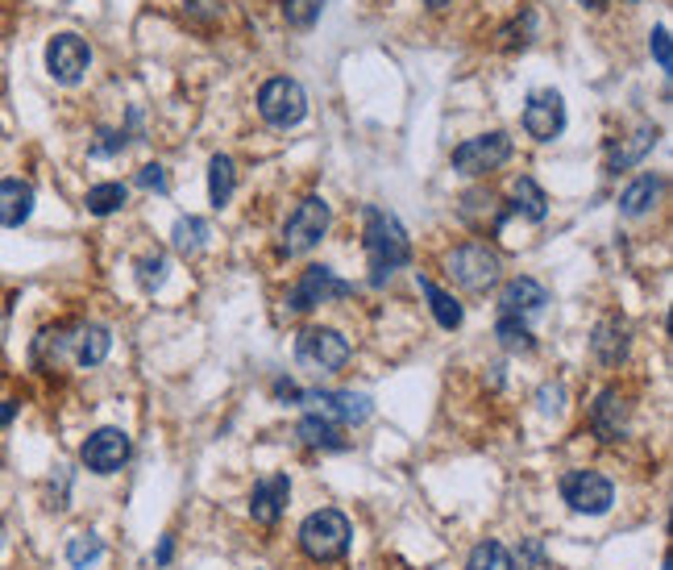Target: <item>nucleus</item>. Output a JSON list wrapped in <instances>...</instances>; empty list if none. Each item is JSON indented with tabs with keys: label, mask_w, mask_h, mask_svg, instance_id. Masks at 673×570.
I'll list each match as a JSON object with an SVG mask.
<instances>
[{
	"label": "nucleus",
	"mask_w": 673,
	"mask_h": 570,
	"mask_svg": "<svg viewBox=\"0 0 673 570\" xmlns=\"http://www.w3.org/2000/svg\"><path fill=\"white\" fill-rule=\"evenodd\" d=\"M362 221H366V233H362V238H366V259H371V284L383 287L399 266L411 263V238H408V229H404V221H399L391 209L366 205Z\"/></svg>",
	"instance_id": "1"
},
{
	"label": "nucleus",
	"mask_w": 673,
	"mask_h": 570,
	"mask_svg": "<svg viewBox=\"0 0 673 570\" xmlns=\"http://www.w3.org/2000/svg\"><path fill=\"white\" fill-rule=\"evenodd\" d=\"M350 541H354V525H350V516L336 513V508H317V513L304 516V525H299V550L308 553L312 562L345 558Z\"/></svg>",
	"instance_id": "2"
},
{
	"label": "nucleus",
	"mask_w": 673,
	"mask_h": 570,
	"mask_svg": "<svg viewBox=\"0 0 673 570\" xmlns=\"http://www.w3.org/2000/svg\"><path fill=\"white\" fill-rule=\"evenodd\" d=\"M445 271L457 287H466V292H486V287L499 284L504 259L486 246V242H466V246H457L445 259Z\"/></svg>",
	"instance_id": "3"
},
{
	"label": "nucleus",
	"mask_w": 673,
	"mask_h": 570,
	"mask_svg": "<svg viewBox=\"0 0 673 570\" xmlns=\"http://www.w3.org/2000/svg\"><path fill=\"white\" fill-rule=\"evenodd\" d=\"M350 342L336 333V329H324V325H308L296 338V362L304 371H317V375H336L345 362H350Z\"/></svg>",
	"instance_id": "4"
},
{
	"label": "nucleus",
	"mask_w": 673,
	"mask_h": 570,
	"mask_svg": "<svg viewBox=\"0 0 673 570\" xmlns=\"http://www.w3.org/2000/svg\"><path fill=\"white\" fill-rule=\"evenodd\" d=\"M329 200L324 196H308L299 200V209L283 221V254H308L312 246H320V238L329 233Z\"/></svg>",
	"instance_id": "5"
},
{
	"label": "nucleus",
	"mask_w": 673,
	"mask_h": 570,
	"mask_svg": "<svg viewBox=\"0 0 673 570\" xmlns=\"http://www.w3.org/2000/svg\"><path fill=\"white\" fill-rule=\"evenodd\" d=\"M258 113L266 125H275V130H291V125H299V121L308 117V92L299 88L296 79H287V76L266 79L262 92H258Z\"/></svg>",
	"instance_id": "6"
},
{
	"label": "nucleus",
	"mask_w": 673,
	"mask_h": 570,
	"mask_svg": "<svg viewBox=\"0 0 673 570\" xmlns=\"http://www.w3.org/2000/svg\"><path fill=\"white\" fill-rule=\"evenodd\" d=\"M345 296H354V284L341 279L333 266H308L296 279V287L287 292V308L291 313H312V308L345 300Z\"/></svg>",
	"instance_id": "7"
},
{
	"label": "nucleus",
	"mask_w": 673,
	"mask_h": 570,
	"mask_svg": "<svg viewBox=\"0 0 673 570\" xmlns=\"http://www.w3.org/2000/svg\"><path fill=\"white\" fill-rule=\"evenodd\" d=\"M561 500L582 516H607L616 504V487L598 471H570L561 479Z\"/></svg>",
	"instance_id": "8"
},
{
	"label": "nucleus",
	"mask_w": 673,
	"mask_h": 570,
	"mask_svg": "<svg viewBox=\"0 0 673 570\" xmlns=\"http://www.w3.org/2000/svg\"><path fill=\"white\" fill-rule=\"evenodd\" d=\"M507 158H511V138H507L504 130H490V133H478V138L462 142V146L453 151V167L462 175H490V172H499Z\"/></svg>",
	"instance_id": "9"
},
{
	"label": "nucleus",
	"mask_w": 673,
	"mask_h": 570,
	"mask_svg": "<svg viewBox=\"0 0 673 570\" xmlns=\"http://www.w3.org/2000/svg\"><path fill=\"white\" fill-rule=\"evenodd\" d=\"M130 434L117 429V425H104L96 429L92 438L79 446V462L92 471V475H117L125 462H130Z\"/></svg>",
	"instance_id": "10"
},
{
	"label": "nucleus",
	"mask_w": 673,
	"mask_h": 570,
	"mask_svg": "<svg viewBox=\"0 0 673 570\" xmlns=\"http://www.w3.org/2000/svg\"><path fill=\"white\" fill-rule=\"evenodd\" d=\"M92 67V46L79 39V34H55L46 46V72L55 84H79Z\"/></svg>",
	"instance_id": "11"
},
{
	"label": "nucleus",
	"mask_w": 673,
	"mask_h": 570,
	"mask_svg": "<svg viewBox=\"0 0 673 570\" xmlns=\"http://www.w3.org/2000/svg\"><path fill=\"white\" fill-rule=\"evenodd\" d=\"M523 130L537 142H553L565 133V100H561L558 88H537L528 92V105H523Z\"/></svg>",
	"instance_id": "12"
},
{
	"label": "nucleus",
	"mask_w": 673,
	"mask_h": 570,
	"mask_svg": "<svg viewBox=\"0 0 673 570\" xmlns=\"http://www.w3.org/2000/svg\"><path fill=\"white\" fill-rule=\"evenodd\" d=\"M299 404H317V417L333 425H362L374 413V399L362 392H304Z\"/></svg>",
	"instance_id": "13"
},
{
	"label": "nucleus",
	"mask_w": 673,
	"mask_h": 570,
	"mask_svg": "<svg viewBox=\"0 0 673 570\" xmlns=\"http://www.w3.org/2000/svg\"><path fill=\"white\" fill-rule=\"evenodd\" d=\"M628 417H632V408H628L624 392H619V387H607V392L595 399V408H591V429H595L598 441H619L628 434Z\"/></svg>",
	"instance_id": "14"
},
{
	"label": "nucleus",
	"mask_w": 673,
	"mask_h": 570,
	"mask_svg": "<svg viewBox=\"0 0 673 570\" xmlns=\"http://www.w3.org/2000/svg\"><path fill=\"white\" fill-rule=\"evenodd\" d=\"M287 500H291V479L287 475H266L254 483L250 492V516L258 525H275L283 513H287Z\"/></svg>",
	"instance_id": "15"
},
{
	"label": "nucleus",
	"mask_w": 673,
	"mask_h": 570,
	"mask_svg": "<svg viewBox=\"0 0 673 570\" xmlns=\"http://www.w3.org/2000/svg\"><path fill=\"white\" fill-rule=\"evenodd\" d=\"M549 305V287L537 284V279H528V275H520V279H507L504 292H499V308H504V317H528V313H541V308Z\"/></svg>",
	"instance_id": "16"
},
{
	"label": "nucleus",
	"mask_w": 673,
	"mask_h": 570,
	"mask_svg": "<svg viewBox=\"0 0 673 570\" xmlns=\"http://www.w3.org/2000/svg\"><path fill=\"white\" fill-rule=\"evenodd\" d=\"M30 212H34V188L25 179H0V226H25Z\"/></svg>",
	"instance_id": "17"
},
{
	"label": "nucleus",
	"mask_w": 673,
	"mask_h": 570,
	"mask_svg": "<svg viewBox=\"0 0 673 570\" xmlns=\"http://www.w3.org/2000/svg\"><path fill=\"white\" fill-rule=\"evenodd\" d=\"M657 146V125H636L628 138H619V146H611V154H607V172H628V167H636L644 154Z\"/></svg>",
	"instance_id": "18"
},
{
	"label": "nucleus",
	"mask_w": 673,
	"mask_h": 570,
	"mask_svg": "<svg viewBox=\"0 0 673 570\" xmlns=\"http://www.w3.org/2000/svg\"><path fill=\"white\" fill-rule=\"evenodd\" d=\"M71 359L79 362V366H100V362L109 359L112 350V333L104 329V325H75L71 329Z\"/></svg>",
	"instance_id": "19"
},
{
	"label": "nucleus",
	"mask_w": 673,
	"mask_h": 570,
	"mask_svg": "<svg viewBox=\"0 0 673 570\" xmlns=\"http://www.w3.org/2000/svg\"><path fill=\"white\" fill-rule=\"evenodd\" d=\"M457 212H462V221L474 229H499L504 226V205H499V196L495 191H466L462 196V205H457Z\"/></svg>",
	"instance_id": "20"
},
{
	"label": "nucleus",
	"mask_w": 673,
	"mask_h": 570,
	"mask_svg": "<svg viewBox=\"0 0 673 570\" xmlns=\"http://www.w3.org/2000/svg\"><path fill=\"white\" fill-rule=\"evenodd\" d=\"M661 191H665V179L653 172H644L640 179H632V184L624 188V196H619V212H624V217H644V212L661 200Z\"/></svg>",
	"instance_id": "21"
},
{
	"label": "nucleus",
	"mask_w": 673,
	"mask_h": 570,
	"mask_svg": "<svg viewBox=\"0 0 673 570\" xmlns=\"http://www.w3.org/2000/svg\"><path fill=\"white\" fill-rule=\"evenodd\" d=\"M591 350L603 366H619L624 354H628V329L619 321H598L595 325V338H591Z\"/></svg>",
	"instance_id": "22"
},
{
	"label": "nucleus",
	"mask_w": 673,
	"mask_h": 570,
	"mask_svg": "<svg viewBox=\"0 0 673 570\" xmlns=\"http://www.w3.org/2000/svg\"><path fill=\"white\" fill-rule=\"evenodd\" d=\"M208 238H212V226H208L205 217H179L175 229H170V246L179 250L184 259H196L208 246Z\"/></svg>",
	"instance_id": "23"
},
{
	"label": "nucleus",
	"mask_w": 673,
	"mask_h": 570,
	"mask_svg": "<svg viewBox=\"0 0 673 570\" xmlns=\"http://www.w3.org/2000/svg\"><path fill=\"white\" fill-rule=\"evenodd\" d=\"M233 188H238L233 158L229 154H212V163H208V200H212V209H224L233 200Z\"/></svg>",
	"instance_id": "24"
},
{
	"label": "nucleus",
	"mask_w": 673,
	"mask_h": 570,
	"mask_svg": "<svg viewBox=\"0 0 673 570\" xmlns=\"http://www.w3.org/2000/svg\"><path fill=\"white\" fill-rule=\"evenodd\" d=\"M416 284H420V292L429 296L432 317H437V325H441V329H457V325H462V317H466V313H462V305L449 296L445 287H437L429 275H416Z\"/></svg>",
	"instance_id": "25"
},
{
	"label": "nucleus",
	"mask_w": 673,
	"mask_h": 570,
	"mask_svg": "<svg viewBox=\"0 0 673 570\" xmlns=\"http://www.w3.org/2000/svg\"><path fill=\"white\" fill-rule=\"evenodd\" d=\"M296 438L304 441V446H312V450H345V441H341L333 420L317 417V413H308V417L299 420Z\"/></svg>",
	"instance_id": "26"
},
{
	"label": "nucleus",
	"mask_w": 673,
	"mask_h": 570,
	"mask_svg": "<svg viewBox=\"0 0 673 570\" xmlns=\"http://www.w3.org/2000/svg\"><path fill=\"white\" fill-rule=\"evenodd\" d=\"M125 200H130V188H125V184H117V179H109V184H96V188H88V196H84V205H88V212H92V217H112V212L125 209Z\"/></svg>",
	"instance_id": "27"
},
{
	"label": "nucleus",
	"mask_w": 673,
	"mask_h": 570,
	"mask_svg": "<svg viewBox=\"0 0 673 570\" xmlns=\"http://www.w3.org/2000/svg\"><path fill=\"white\" fill-rule=\"evenodd\" d=\"M511 196H516V205H511V209H520L528 221H544V212H549V196H544L541 184H537L532 175H520V179H516V188H511Z\"/></svg>",
	"instance_id": "28"
},
{
	"label": "nucleus",
	"mask_w": 673,
	"mask_h": 570,
	"mask_svg": "<svg viewBox=\"0 0 673 570\" xmlns=\"http://www.w3.org/2000/svg\"><path fill=\"white\" fill-rule=\"evenodd\" d=\"M495 338H499V346L511 350V354H532V350H537V338H532V329H528L520 317H499Z\"/></svg>",
	"instance_id": "29"
},
{
	"label": "nucleus",
	"mask_w": 673,
	"mask_h": 570,
	"mask_svg": "<svg viewBox=\"0 0 673 570\" xmlns=\"http://www.w3.org/2000/svg\"><path fill=\"white\" fill-rule=\"evenodd\" d=\"M104 558V541L96 537V533H75L71 541H67V567L75 570H88L92 562Z\"/></svg>",
	"instance_id": "30"
},
{
	"label": "nucleus",
	"mask_w": 673,
	"mask_h": 570,
	"mask_svg": "<svg viewBox=\"0 0 673 570\" xmlns=\"http://www.w3.org/2000/svg\"><path fill=\"white\" fill-rule=\"evenodd\" d=\"M279 9L291 30H312L324 13V0H279Z\"/></svg>",
	"instance_id": "31"
},
{
	"label": "nucleus",
	"mask_w": 673,
	"mask_h": 570,
	"mask_svg": "<svg viewBox=\"0 0 673 570\" xmlns=\"http://www.w3.org/2000/svg\"><path fill=\"white\" fill-rule=\"evenodd\" d=\"M466 570H511V553L499 541H478L466 558Z\"/></svg>",
	"instance_id": "32"
},
{
	"label": "nucleus",
	"mask_w": 673,
	"mask_h": 570,
	"mask_svg": "<svg viewBox=\"0 0 673 570\" xmlns=\"http://www.w3.org/2000/svg\"><path fill=\"white\" fill-rule=\"evenodd\" d=\"M137 284H142V292H158V287L167 284V259L163 254L137 259Z\"/></svg>",
	"instance_id": "33"
},
{
	"label": "nucleus",
	"mask_w": 673,
	"mask_h": 570,
	"mask_svg": "<svg viewBox=\"0 0 673 570\" xmlns=\"http://www.w3.org/2000/svg\"><path fill=\"white\" fill-rule=\"evenodd\" d=\"M511 570H549V558H544L541 537H528V541H520V550H516V558H511Z\"/></svg>",
	"instance_id": "34"
},
{
	"label": "nucleus",
	"mask_w": 673,
	"mask_h": 570,
	"mask_svg": "<svg viewBox=\"0 0 673 570\" xmlns=\"http://www.w3.org/2000/svg\"><path fill=\"white\" fill-rule=\"evenodd\" d=\"M649 51H653L657 67H661V72H670L673 55H670V30H665V25H657L653 34H649Z\"/></svg>",
	"instance_id": "35"
},
{
	"label": "nucleus",
	"mask_w": 673,
	"mask_h": 570,
	"mask_svg": "<svg viewBox=\"0 0 673 570\" xmlns=\"http://www.w3.org/2000/svg\"><path fill=\"white\" fill-rule=\"evenodd\" d=\"M137 184L150 191H167V167H158V163H146L142 172H137Z\"/></svg>",
	"instance_id": "36"
},
{
	"label": "nucleus",
	"mask_w": 673,
	"mask_h": 570,
	"mask_svg": "<svg viewBox=\"0 0 673 570\" xmlns=\"http://www.w3.org/2000/svg\"><path fill=\"white\" fill-rule=\"evenodd\" d=\"M561 399H565L561 383H544V387H541V413H544V417H558V413H561Z\"/></svg>",
	"instance_id": "37"
},
{
	"label": "nucleus",
	"mask_w": 673,
	"mask_h": 570,
	"mask_svg": "<svg viewBox=\"0 0 673 570\" xmlns=\"http://www.w3.org/2000/svg\"><path fill=\"white\" fill-rule=\"evenodd\" d=\"M191 13H205V18H217L221 9H217V0H184Z\"/></svg>",
	"instance_id": "38"
},
{
	"label": "nucleus",
	"mask_w": 673,
	"mask_h": 570,
	"mask_svg": "<svg viewBox=\"0 0 673 570\" xmlns=\"http://www.w3.org/2000/svg\"><path fill=\"white\" fill-rule=\"evenodd\" d=\"M170 553H175V537H163V541H158V553H154V562H158V567H167Z\"/></svg>",
	"instance_id": "39"
},
{
	"label": "nucleus",
	"mask_w": 673,
	"mask_h": 570,
	"mask_svg": "<svg viewBox=\"0 0 673 570\" xmlns=\"http://www.w3.org/2000/svg\"><path fill=\"white\" fill-rule=\"evenodd\" d=\"M13 417H18V399H0V429L13 425Z\"/></svg>",
	"instance_id": "40"
},
{
	"label": "nucleus",
	"mask_w": 673,
	"mask_h": 570,
	"mask_svg": "<svg viewBox=\"0 0 673 570\" xmlns=\"http://www.w3.org/2000/svg\"><path fill=\"white\" fill-rule=\"evenodd\" d=\"M578 4H586V9H603L607 0H578Z\"/></svg>",
	"instance_id": "41"
},
{
	"label": "nucleus",
	"mask_w": 673,
	"mask_h": 570,
	"mask_svg": "<svg viewBox=\"0 0 673 570\" xmlns=\"http://www.w3.org/2000/svg\"><path fill=\"white\" fill-rule=\"evenodd\" d=\"M429 9H449V0H424Z\"/></svg>",
	"instance_id": "42"
}]
</instances>
